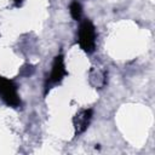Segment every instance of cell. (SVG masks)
<instances>
[{"mask_svg":"<svg viewBox=\"0 0 155 155\" xmlns=\"http://www.w3.org/2000/svg\"><path fill=\"white\" fill-rule=\"evenodd\" d=\"M67 75V70H65V65H64V58L62 54H58L54 57L53 64H52V70L50 74V78L47 80V84H57L59 82L63 76Z\"/></svg>","mask_w":155,"mask_h":155,"instance_id":"cell-4","label":"cell"},{"mask_svg":"<svg viewBox=\"0 0 155 155\" xmlns=\"http://www.w3.org/2000/svg\"><path fill=\"white\" fill-rule=\"evenodd\" d=\"M78 42L80 47L87 52L92 53L96 47V29L91 21L85 19L81 22L78 31Z\"/></svg>","mask_w":155,"mask_h":155,"instance_id":"cell-1","label":"cell"},{"mask_svg":"<svg viewBox=\"0 0 155 155\" xmlns=\"http://www.w3.org/2000/svg\"><path fill=\"white\" fill-rule=\"evenodd\" d=\"M13 1H15L16 6H21V5H22V2H23V0H13Z\"/></svg>","mask_w":155,"mask_h":155,"instance_id":"cell-7","label":"cell"},{"mask_svg":"<svg viewBox=\"0 0 155 155\" xmlns=\"http://www.w3.org/2000/svg\"><path fill=\"white\" fill-rule=\"evenodd\" d=\"M90 84L94 88H102L107 84V71L99 68H92L90 70Z\"/></svg>","mask_w":155,"mask_h":155,"instance_id":"cell-5","label":"cell"},{"mask_svg":"<svg viewBox=\"0 0 155 155\" xmlns=\"http://www.w3.org/2000/svg\"><path fill=\"white\" fill-rule=\"evenodd\" d=\"M0 97L11 107H18L21 104L16 85L4 76H0Z\"/></svg>","mask_w":155,"mask_h":155,"instance_id":"cell-2","label":"cell"},{"mask_svg":"<svg viewBox=\"0 0 155 155\" xmlns=\"http://www.w3.org/2000/svg\"><path fill=\"white\" fill-rule=\"evenodd\" d=\"M92 115H93L92 109H84V110H80L74 116L73 125H74V130H75L76 136H79L86 131V128L88 127V125L92 120Z\"/></svg>","mask_w":155,"mask_h":155,"instance_id":"cell-3","label":"cell"},{"mask_svg":"<svg viewBox=\"0 0 155 155\" xmlns=\"http://www.w3.org/2000/svg\"><path fill=\"white\" fill-rule=\"evenodd\" d=\"M70 15L71 17L75 19V21H79L81 18V13H82V10H81V5L75 0L70 4Z\"/></svg>","mask_w":155,"mask_h":155,"instance_id":"cell-6","label":"cell"}]
</instances>
